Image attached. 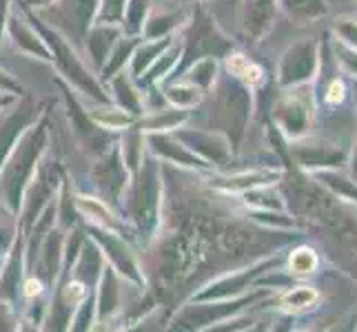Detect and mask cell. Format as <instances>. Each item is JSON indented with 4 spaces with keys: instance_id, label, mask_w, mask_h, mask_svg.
<instances>
[{
    "instance_id": "5",
    "label": "cell",
    "mask_w": 357,
    "mask_h": 332,
    "mask_svg": "<svg viewBox=\"0 0 357 332\" xmlns=\"http://www.w3.org/2000/svg\"><path fill=\"white\" fill-rule=\"evenodd\" d=\"M278 0H244L242 5V31L246 38L257 40L273 24Z\"/></svg>"
},
{
    "instance_id": "7",
    "label": "cell",
    "mask_w": 357,
    "mask_h": 332,
    "mask_svg": "<svg viewBox=\"0 0 357 332\" xmlns=\"http://www.w3.org/2000/svg\"><path fill=\"white\" fill-rule=\"evenodd\" d=\"M282 177L280 171H251V173H238V175H231V177H222L215 182L218 189H225V191H249L255 187H268Z\"/></svg>"
},
{
    "instance_id": "13",
    "label": "cell",
    "mask_w": 357,
    "mask_h": 332,
    "mask_svg": "<svg viewBox=\"0 0 357 332\" xmlns=\"http://www.w3.org/2000/svg\"><path fill=\"white\" fill-rule=\"evenodd\" d=\"M333 56H335V63L340 65L342 71H347L349 76L357 78V52H355V49L335 40L333 42Z\"/></svg>"
},
{
    "instance_id": "3",
    "label": "cell",
    "mask_w": 357,
    "mask_h": 332,
    "mask_svg": "<svg viewBox=\"0 0 357 332\" xmlns=\"http://www.w3.org/2000/svg\"><path fill=\"white\" fill-rule=\"evenodd\" d=\"M293 159L298 162L304 171H322V168H340L347 164L349 151L335 142H324V140H304L298 138L289 146Z\"/></svg>"
},
{
    "instance_id": "10",
    "label": "cell",
    "mask_w": 357,
    "mask_h": 332,
    "mask_svg": "<svg viewBox=\"0 0 357 332\" xmlns=\"http://www.w3.org/2000/svg\"><path fill=\"white\" fill-rule=\"evenodd\" d=\"M287 270L293 275V277H298V275H311L315 273V268L319 264V257L313 248H309V246H300V248H295L287 260Z\"/></svg>"
},
{
    "instance_id": "12",
    "label": "cell",
    "mask_w": 357,
    "mask_h": 332,
    "mask_svg": "<svg viewBox=\"0 0 357 332\" xmlns=\"http://www.w3.org/2000/svg\"><path fill=\"white\" fill-rule=\"evenodd\" d=\"M335 40L347 45L357 52V18L355 16H340L333 24Z\"/></svg>"
},
{
    "instance_id": "11",
    "label": "cell",
    "mask_w": 357,
    "mask_h": 332,
    "mask_svg": "<svg viewBox=\"0 0 357 332\" xmlns=\"http://www.w3.org/2000/svg\"><path fill=\"white\" fill-rule=\"evenodd\" d=\"M244 202L255 206L257 211H284V204L280 202V195L266 191V187H255L244 191Z\"/></svg>"
},
{
    "instance_id": "8",
    "label": "cell",
    "mask_w": 357,
    "mask_h": 332,
    "mask_svg": "<svg viewBox=\"0 0 357 332\" xmlns=\"http://www.w3.org/2000/svg\"><path fill=\"white\" fill-rule=\"evenodd\" d=\"M315 177L317 182H322L331 193L337 195L340 200L357 204V180L353 175L351 177L344 175L337 168H322V171H315Z\"/></svg>"
},
{
    "instance_id": "2",
    "label": "cell",
    "mask_w": 357,
    "mask_h": 332,
    "mask_svg": "<svg viewBox=\"0 0 357 332\" xmlns=\"http://www.w3.org/2000/svg\"><path fill=\"white\" fill-rule=\"evenodd\" d=\"M319 54H322V47L313 38L293 42L280 60L278 78L282 87L291 89L311 84L319 73Z\"/></svg>"
},
{
    "instance_id": "19",
    "label": "cell",
    "mask_w": 357,
    "mask_h": 332,
    "mask_svg": "<svg viewBox=\"0 0 357 332\" xmlns=\"http://www.w3.org/2000/svg\"><path fill=\"white\" fill-rule=\"evenodd\" d=\"M353 104H355V111H357V78L353 82Z\"/></svg>"
},
{
    "instance_id": "15",
    "label": "cell",
    "mask_w": 357,
    "mask_h": 332,
    "mask_svg": "<svg viewBox=\"0 0 357 332\" xmlns=\"http://www.w3.org/2000/svg\"><path fill=\"white\" fill-rule=\"evenodd\" d=\"M347 84L340 78H331L328 84H326V91H324V102L331 104V106H337L347 100Z\"/></svg>"
},
{
    "instance_id": "17",
    "label": "cell",
    "mask_w": 357,
    "mask_h": 332,
    "mask_svg": "<svg viewBox=\"0 0 357 332\" xmlns=\"http://www.w3.org/2000/svg\"><path fill=\"white\" fill-rule=\"evenodd\" d=\"M253 217L264 221V224L278 226V228H293L295 226V221L284 211H257V213H253Z\"/></svg>"
},
{
    "instance_id": "1",
    "label": "cell",
    "mask_w": 357,
    "mask_h": 332,
    "mask_svg": "<svg viewBox=\"0 0 357 332\" xmlns=\"http://www.w3.org/2000/svg\"><path fill=\"white\" fill-rule=\"evenodd\" d=\"M273 118L278 122L280 131L287 135L289 140L306 138L311 131L313 120V93L311 84H302V87H291L287 95L273 109Z\"/></svg>"
},
{
    "instance_id": "16",
    "label": "cell",
    "mask_w": 357,
    "mask_h": 332,
    "mask_svg": "<svg viewBox=\"0 0 357 332\" xmlns=\"http://www.w3.org/2000/svg\"><path fill=\"white\" fill-rule=\"evenodd\" d=\"M169 97L174 100L178 106H195L200 102V89L198 87H178L169 93Z\"/></svg>"
},
{
    "instance_id": "4",
    "label": "cell",
    "mask_w": 357,
    "mask_h": 332,
    "mask_svg": "<svg viewBox=\"0 0 357 332\" xmlns=\"http://www.w3.org/2000/svg\"><path fill=\"white\" fill-rule=\"evenodd\" d=\"M278 266H284V257H271V260H264V262L255 264L251 268L240 270V273H236V275L220 279V281H215V284L208 286L198 299H233V297H238L244 288H249V284H253V281L262 273L275 270Z\"/></svg>"
},
{
    "instance_id": "14",
    "label": "cell",
    "mask_w": 357,
    "mask_h": 332,
    "mask_svg": "<svg viewBox=\"0 0 357 332\" xmlns=\"http://www.w3.org/2000/svg\"><path fill=\"white\" fill-rule=\"evenodd\" d=\"M215 71H218L215 60L206 58V60H202V63L195 65L193 76H191V82H193V84L198 82L200 87H211L213 80H215Z\"/></svg>"
},
{
    "instance_id": "18",
    "label": "cell",
    "mask_w": 357,
    "mask_h": 332,
    "mask_svg": "<svg viewBox=\"0 0 357 332\" xmlns=\"http://www.w3.org/2000/svg\"><path fill=\"white\" fill-rule=\"evenodd\" d=\"M349 168H351V175L357 180V140H355V144H353V149H351V153H349Z\"/></svg>"
},
{
    "instance_id": "6",
    "label": "cell",
    "mask_w": 357,
    "mask_h": 332,
    "mask_svg": "<svg viewBox=\"0 0 357 332\" xmlns=\"http://www.w3.org/2000/svg\"><path fill=\"white\" fill-rule=\"evenodd\" d=\"M284 16L295 24H309L328 14L326 0H278Z\"/></svg>"
},
{
    "instance_id": "9",
    "label": "cell",
    "mask_w": 357,
    "mask_h": 332,
    "mask_svg": "<svg viewBox=\"0 0 357 332\" xmlns=\"http://www.w3.org/2000/svg\"><path fill=\"white\" fill-rule=\"evenodd\" d=\"M317 299H319V294L311 286H291L280 297V308L289 310V313H300L304 308H311V306H315Z\"/></svg>"
}]
</instances>
